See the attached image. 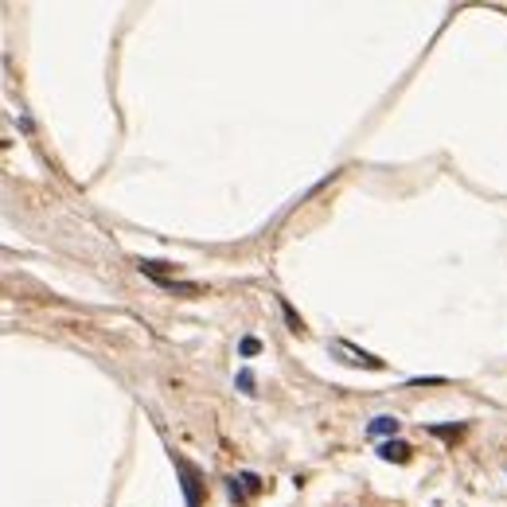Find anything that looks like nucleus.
I'll return each mask as SVG.
<instances>
[{
	"instance_id": "7",
	"label": "nucleus",
	"mask_w": 507,
	"mask_h": 507,
	"mask_svg": "<svg viewBox=\"0 0 507 507\" xmlns=\"http://www.w3.org/2000/svg\"><path fill=\"white\" fill-rule=\"evenodd\" d=\"M281 313H285V320H289L293 332H304V320H301L297 313H293V304H289V301H281Z\"/></svg>"
},
{
	"instance_id": "5",
	"label": "nucleus",
	"mask_w": 507,
	"mask_h": 507,
	"mask_svg": "<svg viewBox=\"0 0 507 507\" xmlns=\"http://www.w3.org/2000/svg\"><path fill=\"white\" fill-rule=\"evenodd\" d=\"M429 433L441 437V441H453V437L464 433V425H429Z\"/></svg>"
},
{
	"instance_id": "6",
	"label": "nucleus",
	"mask_w": 507,
	"mask_h": 507,
	"mask_svg": "<svg viewBox=\"0 0 507 507\" xmlns=\"http://www.w3.org/2000/svg\"><path fill=\"white\" fill-rule=\"evenodd\" d=\"M234 383H238V390H242V394H254V387H258V379H254V371H250V367H242Z\"/></svg>"
},
{
	"instance_id": "8",
	"label": "nucleus",
	"mask_w": 507,
	"mask_h": 507,
	"mask_svg": "<svg viewBox=\"0 0 507 507\" xmlns=\"http://www.w3.org/2000/svg\"><path fill=\"white\" fill-rule=\"evenodd\" d=\"M258 351H262V343H258L254 336H246V339H242V355H258Z\"/></svg>"
},
{
	"instance_id": "2",
	"label": "nucleus",
	"mask_w": 507,
	"mask_h": 507,
	"mask_svg": "<svg viewBox=\"0 0 507 507\" xmlns=\"http://www.w3.org/2000/svg\"><path fill=\"white\" fill-rule=\"evenodd\" d=\"M336 351H348L351 359L348 363H363V367H371V371H383L387 363L379 359V355H371V351H359L355 343H348V339H336Z\"/></svg>"
},
{
	"instance_id": "1",
	"label": "nucleus",
	"mask_w": 507,
	"mask_h": 507,
	"mask_svg": "<svg viewBox=\"0 0 507 507\" xmlns=\"http://www.w3.org/2000/svg\"><path fill=\"white\" fill-rule=\"evenodd\" d=\"M176 469H180V476H183V495H188V507H199V469H195L192 460H183V457H176Z\"/></svg>"
},
{
	"instance_id": "4",
	"label": "nucleus",
	"mask_w": 507,
	"mask_h": 507,
	"mask_svg": "<svg viewBox=\"0 0 507 507\" xmlns=\"http://www.w3.org/2000/svg\"><path fill=\"white\" fill-rule=\"evenodd\" d=\"M398 429H402V422H398V418H390V414H383V418H374V422L367 425V437H379V441L387 437V441H390V437L398 433Z\"/></svg>"
},
{
	"instance_id": "3",
	"label": "nucleus",
	"mask_w": 507,
	"mask_h": 507,
	"mask_svg": "<svg viewBox=\"0 0 507 507\" xmlns=\"http://www.w3.org/2000/svg\"><path fill=\"white\" fill-rule=\"evenodd\" d=\"M410 453H414V449L406 445V441H394V437L379 445V457H383V460H394V464H406V460H410Z\"/></svg>"
}]
</instances>
